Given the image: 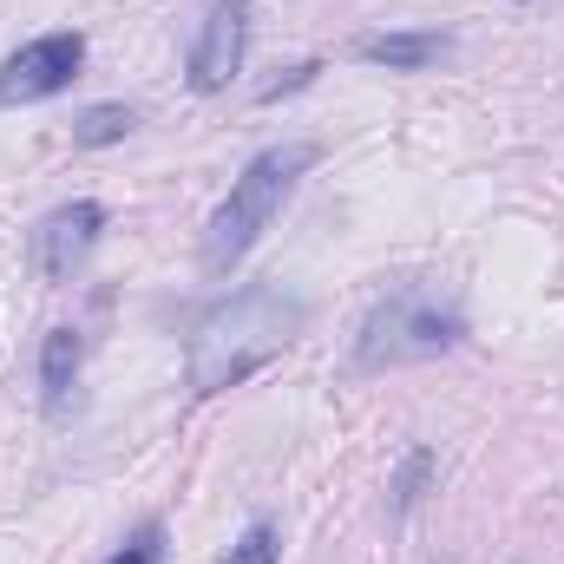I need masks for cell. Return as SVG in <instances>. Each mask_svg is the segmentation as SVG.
Here are the masks:
<instances>
[{
	"label": "cell",
	"mask_w": 564,
	"mask_h": 564,
	"mask_svg": "<svg viewBox=\"0 0 564 564\" xmlns=\"http://www.w3.org/2000/svg\"><path fill=\"white\" fill-rule=\"evenodd\" d=\"M466 315L459 295L446 282H401L394 295H381L355 335V375H381V368H408V361H433L446 348H459Z\"/></svg>",
	"instance_id": "obj_2"
},
{
	"label": "cell",
	"mask_w": 564,
	"mask_h": 564,
	"mask_svg": "<svg viewBox=\"0 0 564 564\" xmlns=\"http://www.w3.org/2000/svg\"><path fill=\"white\" fill-rule=\"evenodd\" d=\"M243 40H250V0H217L197 46H191V86L197 93H224L243 66Z\"/></svg>",
	"instance_id": "obj_6"
},
{
	"label": "cell",
	"mask_w": 564,
	"mask_h": 564,
	"mask_svg": "<svg viewBox=\"0 0 564 564\" xmlns=\"http://www.w3.org/2000/svg\"><path fill=\"white\" fill-rule=\"evenodd\" d=\"M315 164V144H270V151H257L250 164H243V177L230 184V197L210 210V224H204V276H230L243 257H250V243L276 224V210L289 204V191L302 184V171Z\"/></svg>",
	"instance_id": "obj_3"
},
{
	"label": "cell",
	"mask_w": 564,
	"mask_h": 564,
	"mask_svg": "<svg viewBox=\"0 0 564 564\" xmlns=\"http://www.w3.org/2000/svg\"><path fill=\"white\" fill-rule=\"evenodd\" d=\"M132 126H139L132 106H93V112L73 119V144H119Z\"/></svg>",
	"instance_id": "obj_9"
},
{
	"label": "cell",
	"mask_w": 564,
	"mask_h": 564,
	"mask_svg": "<svg viewBox=\"0 0 564 564\" xmlns=\"http://www.w3.org/2000/svg\"><path fill=\"white\" fill-rule=\"evenodd\" d=\"M355 53L368 66H388V73H421L446 53V33H368Z\"/></svg>",
	"instance_id": "obj_7"
},
{
	"label": "cell",
	"mask_w": 564,
	"mask_h": 564,
	"mask_svg": "<svg viewBox=\"0 0 564 564\" xmlns=\"http://www.w3.org/2000/svg\"><path fill=\"white\" fill-rule=\"evenodd\" d=\"M86 66V40L79 33H40L26 40L7 66H0V106H33V99H53L79 79Z\"/></svg>",
	"instance_id": "obj_4"
},
{
	"label": "cell",
	"mask_w": 564,
	"mask_h": 564,
	"mask_svg": "<svg viewBox=\"0 0 564 564\" xmlns=\"http://www.w3.org/2000/svg\"><path fill=\"white\" fill-rule=\"evenodd\" d=\"M99 230H106V210H99L93 197L59 204V210L40 217V230H33V270H40L46 282H73L79 276V263L93 257Z\"/></svg>",
	"instance_id": "obj_5"
},
{
	"label": "cell",
	"mask_w": 564,
	"mask_h": 564,
	"mask_svg": "<svg viewBox=\"0 0 564 564\" xmlns=\"http://www.w3.org/2000/svg\"><path fill=\"white\" fill-rule=\"evenodd\" d=\"M276 558H282V532L270 525V519H257V525H250V532H243L217 564H276Z\"/></svg>",
	"instance_id": "obj_10"
},
{
	"label": "cell",
	"mask_w": 564,
	"mask_h": 564,
	"mask_svg": "<svg viewBox=\"0 0 564 564\" xmlns=\"http://www.w3.org/2000/svg\"><path fill=\"white\" fill-rule=\"evenodd\" d=\"M73 381H79V328H53L46 348H40V388H46V414L53 421L66 414Z\"/></svg>",
	"instance_id": "obj_8"
},
{
	"label": "cell",
	"mask_w": 564,
	"mask_h": 564,
	"mask_svg": "<svg viewBox=\"0 0 564 564\" xmlns=\"http://www.w3.org/2000/svg\"><path fill=\"white\" fill-rule=\"evenodd\" d=\"M308 308L295 295H282L270 282L237 289L230 302H217L197 328H191V394H224L243 375H257L270 355H282L302 335Z\"/></svg>",
	"instance_id": "obj_1"
},
{
	"label": "cell",
	"mask_w": 564,
	"mask_h": 564,
	"mask_svg": "<svg viewBox=\"0 0 564 564\" xmlns=\"http://www.w3.org/2000/svg\"><path fill=\"white\" fill-rule=\"evenodd\" d=\"M158 558H164V525H158V519H144L139 532H132V545H126L112 564H158Z\"/></svg>",
	"instance_id": "obj_11"
}]
</instances>
